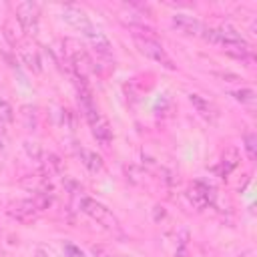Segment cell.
<instances>
[{
  "label": "cell",
  "mask_w": 257,
  "mask_h": 257,
  "mask_svg": "<svg viewBox=\"0 0 257 257\" xmlns=\"http://www.w3.org/2000/svg\"><path fill=\"white\" fill-rule=\"evenodd\" d=\"M231 94L241 104H253L255 102V90L253 88H239V90H233Z\"/></svg>",
  "instance_id": "cell-15"
},
{
  "label": "cell",
  "mask_w": 257,
  "mask_h": 257,
  "mask_svg": "<svg viewBox=\"0 0 257 257\" xmlns=\"http://www.w3.org/2000/svg\"><path fill=\"white\" fill-rule=\"evenodd\" d=\"M189 102L193 104V108H195L205 120L213 122V120L219 118V108H217L209 98H205V96H201V94H197V92H191V94H189Z\"/></svg>",
  "instance_id": "cell-9"
},
{
  "label": "cell",
  "mask_w": 257,
  "mask_h": 257,
  "mask_svg": "<svg viewBox=\"0 0 257 257\" xmlns=\"http://www.w3.org/2000/svg\"><path fill=\"white\" fill-rule=\"evenodd\" d=\"M108 257H112V255H108ZM114 257H116V255H114Z\"/></svg>",
  "instance_id": "cell-24"
},
{
  "label": "cell",
  "mask_w": 257,
  "mask_h": 257,
  "mask_svg": "<svg viewBox=\"0 0 257 257\" xmlns=\"http://www.w3.org/2000/svg\"><path fill=\"white\" fill-rule=\"evenodd\" d=\"M8 215L20 223H30L36 219L38 215V209L34 205L32 199H22V201H16V203H10L8 205Z\"/></svg>",
  "instance_id": "cell-6"
},
{
  "label": "cell",
  "mask_w": 257,
  "mask_h": 257,
  "mask_svg": "<svg viewBox=\"0 0 257 257\" xmlns=\"http://www.w3.org/2000/svg\"><path fill=\"white\" fill-rule=\"evenodd\" d=\"M133 38H135V44H137L139 52H143L145 56H149L151 60L159 62L165 68L175 70V62L171 60V56L167 54V50L163 48V44L155 36H133Z\"/></svg>",
  "instance_id": "cell-2"
},
{
  "label": "cell",
  "mask_w": 257,
  "mask_h": 257,
  "mask_svg": "<svg viewBox=\"0 0 257 257\" xmlns=\"http://www.w3.org/2000/svg\"><path fill=\"white\" fill-rule=\"evenodd\" d=\"M64 255L66 257H84V253L72 243H64Z\"/></svg>",
  "instance_id": "cell-21"
},
{
  "label": "cell",
  "mask_w": 257,
  "mask_h": 257,
  "mask_svg": "<svg viewBox=\"0 0 257 257\" xmlns=\"http://www.w3.org/2000/svg\"><path fill=\"white\" fill-rule=\"evenodd\" d=\"M4 149V141H2V137H0V151Z\"/></svg>",
  "instance_id": "cell-22"
},
{
  "label": "cell",
  "mask_w": 257,
  "mask_h": 257,
  "mask_svg": "<svg viewBox=\"0 0 257 257\" xmlns=\"http://www.w3.org/2000/svg\"><path fill=\"white\" fill-rule=\"evenodd\" d=\"M62 18H64L72 28L80 30L82 34L94 26V24L90 22V18L86 16V12H84L82 8H78V6H74V4H66V6H62Z\"/></svg>",
  "instance_id": "cell-5"
},
{
  "label": "cell",
  "mask_w": 257,
  "mask_h": 257,
  "mask_svg": "<svg viewBox=\"0 0 257 257\" xmlns=\"http://www.w3.org/2000/svg\"><path fill=\"white\" fill-rule=\"evenodd\" d=\"M78 157L82 161V165L90 171V173H100L104 163L100 159V155H96L94 151H88V149H78Z\"/></svg>",
  "instance_id": "cell-14"
},
{
  "label": "cell",
  "mask_w": 257,
  "mask_h": 257,
  "mask_svg": "<svg viewBox=\"0 0 257 257\" xmlns=\"http://www.w3.org/2000/svg\"><path fill=\"white\" fill-rule=\"evenodd\" d=\"M16 50H18V56H20L22 64H24L28 70H32L34 74H40V72H42V60H40V54H38V50H36L32 44L22 42Z\"/></svg>",
  "instance_id": "cell-8"
},
{
  "label": "cell",
  "mask_w": 257,
  "mask_h": 257,
  "mask_svg": "<svg viewBox=\"0 0 257 257\" xmlns=\"http://www.w3.org/2000/svg\"><path fill=\"white\" fill-rule=\"evenodd\" d=\"M14 120V108L10 106V102L6 98L0 96V122H12Z\"/></svg>",
  "instance_id": "cell-18"
},
{
  "label": "cell",
  "mask_w": 257,
  "mask_h": 257,
  "mask_svg": "<svg viewBox=\"0 0 257 257\" xmlns=\"http://www.w3.org/2000/svg\"><path fill=\"white\" fill-rule=\"evenodd\" d=\"M24 151H26V155L32 159V161H40L42 159V147L36 143V141H24Z\"/></svg>",
  "instance_id": "cell-17"
},
{
  "label": "cell",
  "mask_w": 257,
  "mask_h": 257,
  "mask_svg": "<svg viewBox=\"0 0 257 257\" xmlns=\"http://www.w3.org/2000/svg\"><path fill=\"white\" fill-rule=\"evenodd\" d=\"M2 34L6 38V42L14 48H18L22 42H24V30L20 28V24L16 22V18L8 16L4 22H2Z\"/></svg>",
  "instance_id": "cell-11"
},
{
  "label": "cell",
  "mask_w": 257,
  "mask_h": 257,
  "mask_svg": "<svg viewBox=\"0 0 257 257\" xmlns=\"http://www.w3.org/2000/svg\"><path fill=\"white\" fill-rule=\"evenodd\" d=\"M187 199H189V203H191L197 211H203L205 207H209V205L213 203V199H215V189H213L209 183H205V181H195V183L191 185V189L187 191Z\"/></svg>",
  "instance_id": "cell-4"
},
{
  "label": "cell",
  "mask_w": 257,
  "mask_h": 257,
  "mask_svg": "<svg viewBox=\"0 0 257 257\" xmlns=\"http://www.w3.org/2000/svg\"><path fill=\"white\" fill-rule=\"evenodd\" d=\"M16 22L24 30V34L34 36L38 32V20H40V8L36 2H18L16 4Z\"/></svg>",
  "instance_id": "cell-3"
},
{
  "label": "cell",
  "mask_w": 257,
  "mask_h": 257,
  "mask_svg": "<svg viewBox=\"0 0 257 257\" xmlns=\"http://www.w3.org/2000/svg\"><path fill=\"white\" fill-rule=\"evenodd\" d=\"M78 207L82 213H86L90 219H94L96 223H100L102 227L106 229H118V219L112 215V211L108 207H104L102 203H98L96 199H90V197H80L78 201Z\"/></svg>",
  "instance_id": "cell-1"
},
{
  "label": "cell",
  "mask_w": 257,
  "mask_h": 257,
  "mask_svg": "<svg viewBox=\"0 0 257 257\" xmlns=\"http://www.w3.org/2000/svg\"><path fill=\"white\" fill-rule=\"evenodd\" d=\"M237 165H239V153H237V149H233V147H229V149H225L223 151V155H221V161H219V165L215 167V173L219 175V177H229L231 175V171H235L237 169Z\"/></svg>",
  "instance_id": "cell-12"
},
{
  "label": "cell",
  "mask_w": 257,
  "mask_h": 257,
  "mask_svg": "<svg viewBox=\"0 0 257 257\" xmlns=\"http://www.w3.org/2000/svg\"><path fill=\"white\" fill-rule=\"evenodd\" d=\"M46 167H48V171L54 173V175H60L62 169H64V167H62V161H60L56 155H52V153L46 157Z\"/></svg>",
  "instance_id": "cell-20"
},
{
  "label": "cell",
  "mask_w": 257,
  "mask_h": 257,
  "mask_svg": "<svg viewBox=\"0 0 257 257\" xmlns=\"http://www.w3.org/2000/svg\"><path fill=\"white\" fill-rule=\"evenodd\" d=\"M32 201H34V205H36L38 211H44V209L50 207V203H52V195H50V193H36Z\"/></svg>",
  "instance_id": "cell-19"
},
{
  "label": "cell",
  "mask_w": 257,
  "mask_h": 257,
  "mask_svg": "<svg viewBox=\"0 0 257 257\" xmlns=\"http://www.w3.org/2000/svg\"><path fill=\"white\" fill-rule=\"evenodd\" d=\"M84 36L88 38V42H90V46L96 50V54H100V56H110V54H112V44H110L108 36H106L100 28L92 26L90 30L84 32Z\"/></svg>",
  "instance_id": "cell-10"
},
{
  "label": "cell",
  "mask_w": 257,
  "mask_h": 257,
  "mask_svg": "<svg viewBox=\"0 0 257 257\" xmlns=\"http://www.w3.org/2000/svg\"><path fill=\"white\" fill-rule=\"evenodd\" d=\"M92 126V137L96 139V143L100 145V147H108L110 143H112V128H110V124H108V120H104V118H98L94 124H90Z\"/></svg>",
  "instance_id": "cell-13"
},
{
  "label": "cell",
  "mask_w": 257,
  "mask_h": 257,
  "mask_svg": "<svg viewBox=\"0 0 257 257\" xmlns=\"http://www.w3.org/2000/svg\"><path fill=\"white\" fill-rule=\"evenodd\" d=\"M171 22H173V26H175L179 32H183V34H187V36H201V32H203V24H201L195 16H191V14L179 12V14H175V16L171 18Z\"/></svg>",
  "instance_id": "cell-7"
},
{
  "label": "cell",
  "mask_w": 257,
  "mask_h": 257,
  "mask_svg": "<svg viewBox=\"0 0 257 257\" xmlns=\"http://www.w3.org/2000/svg\"><path fill=\"white\" fill-rule=\"evenodd\" d=\"M38 257H46V255H44V251H38Z\"/></svg>",
  "instance_id": "cell-23"
},
{
  "label": "cell",
  "mask_w": 257,
  "mask_h": 257,
  "mask_svg": "<svg viewBox=\"0 0 257 257\" xmlns=\"http://www.w3.org/2000/svg\"><path fill=\"white\" fill-rule=\"evenodd\" d=\"M243 145H245V151H247L249 159L253 161L257 157V137L253 133H245L243 135Z\"/></svg>",
  "instance_id": "cell-16"
}]
</instances>
